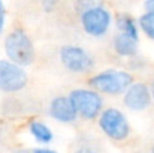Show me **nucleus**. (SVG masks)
<instances>
[{
  "label": "nucleus",
  "mask_w": 154,
  "mask_h": 153,
  "mask_svg": "<svg viewBox=\"0 0 154 153\" xmlns=\"http://www.w3.org/2000/svg\"><path fill=\"white\" fill-rule=\"evenodd\" d=\"M152 153H154V146H153V148H152Z\"/></svg>",
  "instance_id": "6ab92c4d"
},
{
  "label": "nucleus",
  "mask_w": 154,
  "mask_h": 153,
  "mask_svg": "<svg viewBox=\"0 0 154 153\" xmlns=\"http://www.w3.org/2000/svg\"><path fill=\"white\" fill-rule=\"evenodd\" d=\"M80 22L85 34L93 38H101L111 29L112 15L106 7L93 4L81 11Z\"/></svg>",
  "instance_id": "20e7f679"
},
{
  "label": "nucleus",
  "mask_w": 154,
  "mask_h": 153,
  "mask_svg": "<svg viewBox=\"0 0 154 153\" xmlns=\"http://www.w3.org/2000/svg\"><path fill=\"white\" fill-rule=\"evenodd\" d=\"M73 153H99L96 149H93L92 146H88V145H82L80 148H77Z\"/></svg>",
  "instance_id": "2eb2a0df"
},
{
  "label": "nucleus",
  "mask_w": 154,
  "mask_h": 153,
  "mask_svg": "<svg viewBox=\"0 0 154 153\" xmlns=\"http://www.w3.org/2000/svg\"><path fill=\"white\" fill-rule=\"evenodd\" d=\"M138 42L139 39L118 31V34L114 37V49L120 57H134L138 53Z\"/></svg>",
  "instance_id": "9d476101"
},
{
  "label": "nucleus",
  "mask_w": 154,
  "mask_h": 153,
  "mask_svg": "<svg viewBox=\"0 0 154 153\" xmlns=\"http://www.w3.org/2000/svg\"><path fill=\"white\" fill-rule=\"evenodd\" d=\"M49 114L54 121L60 123H72L77 119V113L69 96L60 95L51 99L49 105Z\"/></svg>",
  "instance_id": "1a4fd4ad"
},
{
  "label": "nucleus",
  "mask_w": 154,
  "mask_h": 153,
  "mask_svg": "<svg viewBox=\"0 0 154 153\" xmlns=\"http://www.w3.org/2000/svg\"><path fill=\"white\" fill-rule=\"evenodd\" d=\"M139 30H142L147 38L154 41V11H146L138 19Z\"/></svg>",
  "instance_id": "ddd939ff"
},
{
  "label": "nucleus",
  "mask_w": 154,
  "mask_h": 153,
  "mask_svg": "<svg viewBox=\"0 0 154 153\" xmlns=\"http://www.w3.org/2000/svg\"><path fill=\"white\" fill-rule=\"evenodd\" d=\"M77 115L85 121H93L99 118L103 111V98L100 92L93 88H77L69 94Z\"/></svg>",
  "instance_id": "7ed1b4c3"
},
{
  "label": "nucleus",
  "mask_w": 154,
  "mask_h": 153,
  "mask_svg": "<svg viewBox=\"0 0 154 153\" xmlns=\"http://www.w3.org/2000/svg\"><path fill=\"white\" fill-rule=\"evenodd\" d=\"M134 83L133 76L126 70L106 69L89 79V86L95 91L106 95H120Z\"/></svg>",
  "instance_id": "f03ea898"
},
{
  "label": "nucleus",
  "mask_w": 154,
  "mask_h": 153,
  "mask_svg": "<svg viewBox=\"0 0 154 153\" xmlns=\"http://www.w3.org/2000/svg\"><path fill=\"white\" fill-rule=\"evenodd\" d=\"M29 132L31 134V137L37 141L38 144H43L48 145L53 141L54 134L51 132V129L46 123L41 121H31L29 125Z\"/></svg>",
  "instance_id": "9b49d317"
},
{
  "label": "nucleus",
  "mask_w": 154,
  "mask_h": 153,
  "mask_svg": "<svg viewBox=\"0 0 154 153\" xmlns=\"http://www.w3.org/2000/svg\"><path fill=\"white\" fill-rule=\"evenodd\" d=\"M145 10L154 11V0H145Z\"/></svg>",
  "instance_id": "f3484780"
},
{
  "label": "nucleus",
  "mask_w": 154,
  "mask_h": 153,
  "mask_svg": "<svg viewBox=\"0 0 154 153\" xmlns=\"http://www.w3.org/2000/svg\"><path fill=\"white\" fill-rule=\"evenodd\" d=\"M116 27L118 31L125 33L127 35H131L135 39H139V26L130 15L122 14L116 18Z\"/></svg>",
  "instance_id": "f8f14e48"
},
{
  "label": "nucleus",
  "mask_w": 154,
  "mask_h": 153,
  "mask_svg": "<svg viewBox=\"0 0 154 153\" xmlns=\"http://www.w3.org/2000/svg\"><path fill=\"white\" fill-rule=\"evenodd\" d=\"M152 96H153V100H154V83H153V86H152Z\"/></svg>",
  "instance_id": "a211bd4d"
},
{
  "label": "nucleus",
  "mask_w": 154,
  "mask_h": 153,
  "mask_svg": "<svg viewBox=\"0 0 154 153\" xmlns=\"http://www.w3.org/2000/svg\"><path fill=\"white\" fill-rule=\"evenodd\" d=\"M60 60L65 69L72 73H87L95 67V60L89 52L77 45L62 46L60 50Z\"/></svg>",
  "instance_id": "423d86ee"
},
{
  "label": "nucleus",
  "mask_w": 154,
  "mask_h": 153,
  "mask_svg": "<svg viewBox=\"0 0 154 153\" xmlns=\"http://www.w3.org/2000/svg\"><path fill=\"white\" fill-rule=\"evenodd\" d=\"M5 18H7V11H5L4 2L0 0V35L3 34L5 27Z\"/></svg>",
  "instance_id": "4468645a"
},
{
  "label": "nucleus",
  "mask_w": 154,
  "mask_h": 153,
  "mask_svg": "<svg viewBox=\"0 0 154 153\" xmlns=\"http://www.w3.org/2000/svg\"><path fill=\"white\" fill-rule=\"evenodd\" d=\"M29 76L23 67L10 61L0 60V91L5 94H15L27 86Z\"/></svg>",
  "instance_id": "0eeeda50"
},
{
  "label": "nucleus",
  "mask_w": 154,
  "mask_h": 153,
  "mask_svg": "<svg viewBox=\"0 0 154 153\" xmlns=\"http://www.w3.org/2000/svg\"><path fill=\"white\" fill-rule=\"evenodd\" d=\"M4 52L10 61L20 65L29 67L35 60V48L31 38L26 31L18 29L11 31L4 38Z\"/></svg>",
  "instance_id": "f257e3e1"
},
{
  "label": "nucleus",
  "mask_w": 154,
  "mask_h": 153,
  "mask_svg": "<svg viewBox=\"0 0 154 153\" xmlns=\"http://www.w3.org/2000/svg\"><path fill=\"white\" fill-rule=\"evenodd\" d=\"M99 127L100 130L114 141H125L131 133V127L127 117L123 111L115 107L103 108L99 115Z\"/></svg>",
  "instance_id": "39448f33"
},
{
  "label": "nucleus",
  "mask_w": 154,
  "mask_h": 153,
  "mask_svg": "<svg viewBox=\"0 0 154 153\" xmlns=\"http://www.w3.org/2000/svg\"><path fill=\"white\" fill-rule=\"evenodd\" d=\"M29 153H57V152L50 148H37V149H32V151Z\"/></svg>",
  "instance_id": "dca6fc26"
},
{
  "label": "nucleus",
  "mask_w": 154,
  "mask_h": 153,
  "mask_svg": "<svg viewBox=\"0 0 154 153\" xmlns=\"http://www.w3.org/2000/svg\"><path fill=\"white\" fill-rule=\"evenodd\" d=\"M153 100L152 96V88L145 83H133L123 94V103L125 106L131 111H139L146 110L150 106Z\"/></svg>",
  "instance_id": "6e6552de"
}]
</instances>
